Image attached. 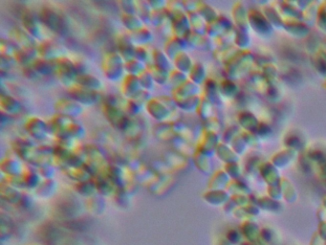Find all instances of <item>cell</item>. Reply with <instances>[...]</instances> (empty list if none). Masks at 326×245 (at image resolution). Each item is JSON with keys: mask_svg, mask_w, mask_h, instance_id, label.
I'll list each match as a JSON object with an SVG mask.
<instances>
[{"mask_svg": "<svg viewBox=\"0 0 326 245\" xmlns=\"http://www.w3.org/2000/svg\"><path fill=\"white\" fill-rule=\"evenodd\" d=\"M38 18L40 19L41 23L49 31H52L56 34L64 35L69 31L68 22L64 15H62V13L58 12L52 7H42L38 13Z\"/></svg>", "mask_w": 326, "mask_h": 245, "instance_id": "6da1fadb", "label": "cell"}, {"mask_svg": "<svg viewBox=\"0 0 326 245\" xmlns=\"http://www.w3.org/2000/svg\"><path fill=\"white\" fill-rule=\"evenodd\" d=\"M124 64L125 61L119 53H106L102 62V68L106 79L112 81L124 79L125 73Z\"/></svg>", "mask_w": 326, "mask_h": 245, "instance_id": "7a4b0ae2", "label": "cell"}, {"mask_svg": "<svg viewBox=\"0 0 326 245\" xmlns=\"http://www.w3.org/2000/svg\"><path fill=\"white\" fill-rule=\"evenodd\" d=\"M55 64H56L55 75L57 76V78L63 87L69 88L73 87L74 85H76L78 73L76 70L74 61H71L67 57H64L55 61Z\"/></svg>", "mask_w": 326, "mask_h": 245, "instance_id": "3957f363", "label": "cell"}, {"mask_svg": "<svg viewBox=\"0 0 326 245\" xmlns=\"http://www.w3.org/2000/svg\"><path fill=\"white\" fill-rule=\"evenodd\" d=\"M103 113L105 115L107 122L109 123L114 129L123 133L127 130L132 118L125 113L122 107L106 105V104L103 105Z\"/></svg>", "mask_w": 326, "mask_h": 245, "instance_id": "277c9868", "label": "cell"}, {"mask_svg": "<svg viewBox=\"0 0 326 245\" xmlns=\"http://www.w3.org/2000/svg\"><path fill=\"white\" fill-rule=\"evenodd\" d=\"M21 22L24 30L31 35H33L35 39L44 42L49 38L46 37V27L41 23L38 15L30 10H24L21 14Z\"/></svg>", "mask_w": 326, "mask_h": 245, "instance_id": "5b68a950", "label": "cell"}, {"mask_svg": "<svg viewBox=\"0 0 326 245\" xmlns=\"http://www.w3.org/2000/svg\"><path fill=\"white\" fill-rule=\"evenodd\" d=\"M67 91L69 98L78 102L83 107L96 105L102 99L100 91L82 88L78 85H74L73 87L67 88Z\"/></svg>", "mask_w": 326, "mask_h": 245, "instance_id": "8992f818", "label": "cell"}, {"mask_svg": "<svg viewBox=\"0 0 326 245\" xmlns=\"http://www.w3.org/2000/svg\"><path fill=\"white\" fill-rule=\"evenodd\" d=\"M79 151L83 154L85 161L92 163L97 167L99 172H103L106 167L108 166L107 157L103 149L99 148L96 145L86 144L79 148Z\"/></svg>", "mask_w": 326, "mask_h": 245, "instance_id": "52a82bcc", "label": "cell"}, {"mask_svg": "<svg viewBox=\"0 0 326 245\" xmlns=\"http://www.w3.org/2000/svg\"><path fill=\"white\" fill-rule=\"evenodd\" d=\"M36 50L38 54V58L44 59L47 61H55L64 57H67L66 49L62 45L55 43L51 39L40 42Z\"/></svg>", "mask_w": 326, "mask_h": 245, "instance_id": "ba28073f", "label": "cell"}, {"mask_svg": "<svg viewBox=\"0 0 326 245\" xmlns=\"http://www.w3.org/2000/svg\"><path fill=\"white\" fill-rule=\"evenodd\" d=\"M9 39L17 44L20 49L37 48L38 40L20 27H14L9 31Z\"/></svg>", "mask_w": 326, "mask_h": 245, "instance_id": "9c48e42d", "label": "cell"}, {"mask_svg": "<svg viewBox=\"0 0 326 245\" xmlns=\"http://www.w3.org/2000/svg\"><path fill=\"white\" fill-rule=\"evenodd\" d=\"M56 113L76 118L83 112V106L71 98H61L54 104Z\"/></svg>", "mask_w": 326, "mask_h": 245, "instance_id": "30bf717a", "label": "cell"}, {"mask_svg": "<svg viewBox=\"0 0 326 245\" xmlns=\"http://www.w3.org/2000/svg\"><path fill=\"white\" fill-rule=\"evenodd\" d=\"M56 213L60 218L72 219L78 218L82 212V206L79 201H76L75 198H65V200H61L57 204L55 208Z\"/></svg>", "mask_w": 326, "mask_h": 245, "instance_id": "8fae6325", "label": "cell"}, {"mask_svg": "<svg viewBox=\"0 0 326 245\" xmlns=\"http://www.w3.org/2000/svg\"><path fill=\"white\" fill-rule=\"evenodd\" d=\"M25 131L35 140H44L48 134V124L39 117H30L25 123Z\"/></svg>", "mask_w": 326, "mask_h": 245, "instance_id": "7c38bea8", "label": "cell"}, {"mask_svg": "<svg viewBox=\"0 0 326 245\" xmlns=\"http://www.w3.org/2000/svg\"><path fill=\"white\" fill-rule=\"evenodd\" d=\"M171 23V31L174 36L185 38L191 31V23L185 12H180L174 14L170 20Z\"/></svg>", "mask_w": 326, "mask_h": 245, "instance_id": "4fadbf2b", "label": "cell"}, {"mask_svg": "<svg viewBox=\"0 0 326 245\" xmlns=\"http://www.w3.org/2000/svg\"><path fill=\"white\" fill-rule=\"evenodd\" d=\"M146 109L150 116L158 123L168 122L170 117V110L164 105L158 97L152 98L146 105Z\"/></svg>", "mask_w": 326, "mask_h": 245, "instance_id": "5bb4252c", "label": "cell"}, {"mask_svg": "<svg viewBox=\"0 0 326 245\" xmlns=\"http://www.w3.org/2000/svg\"><path fill=\"white\" fill-rule=\"evenodd\" d=\"M162 160L165 162V164L168 167L170 171H180L185 168L188 162L185 155L174 149L167 150L163 154Z\"/></svg>", "mask_w": 326, "mask_h": 245, "instance_id": "9a60e30c", "label": "cell"}, {"mask_svg": "<svg viewBox=\"0 0 326 245\" xmlns=\"http://www.w3.org/2000/svg\"><path fill=\"white\" fill-rule=\"evenodd\" d=\"M174 184L171 173L157 175L149 183V190L152 193H162L169 191V187Z\"/></svg>", "mask_w": 326, "mask_h": 245, "instance_id": "2e32d148", "label": "cell"}, {"mask_svg": "<svg viewBox=\"0 0 326 245\" xmlns=\"http://www.w3.org/2000/svg\"><path fill=\"white\" fill-rule=\"evenodd\" d=\"M0 108H1V112L7 114L9 116H14V115H18L21 111L22 106L15 97L9 94L1 93Z\"/></svg>", "mask_w": 326, "mask_h": 245, "instance_id": "e0dca14e", "label": "cell"}, {"mask_svg": "<svg viewBox=\"0 0 326 245\" xmlns=\"http://www.w3.org/2000/svg\"><path fill=\"white\" fill-rule=\"evenodd\" d=\"M187 47H188V44H187L185 38H181V37H177V36L172 35L166 42L163 51L167 54V56L171 61H173V59L179 53L184 52V50Z\"/></svg>", "mask_w": 326, "mask_h": 245, "instance_id": "ac0fdd59", "label": "cell"}, {"mask_svg": "<svg viewBox=\"0 0 326 245\" xmlns=\"http://www.w3.org/2000/svg\"><path fill=\"white\" fill-rule=\"evenodd\" d=\"M141 89H143L139 81V78L133 75H125L122 79L121 90L125 99H131L135 96Z\"/></svg>", "mask_w": 326, "mask_h": 245, "instance_id": "d6986e66", "label": "cell"}, {"mask_svg": "<svg viewBox=\"0 0 326 245\" xmlns=\"http://www.w3.org/2000/svg\"><path fill=\"white\" fill-rule=\"evenodd\" d=\"M118 53L123 57L124 61H131L135 59L136 46L132 44L128 35H121L117 40Z\"/></svg>", "mask_w": 326, "mask_h": 245, "instance_id": "ffe728a7", "label": "cell"}, {"mask_svg": "<svg viewBox=\"0 0 326 245\" xmlns=\"http://www.w3.org/2000/svg\"><path fill=\"white\" fill-rule=\"evenodd\" d=\"M92 180L95 184L98 193L102 195H111L116 190V186L112 181L103 173H99L97 175L92 177Z\"/></svg>", "mask_w": 326, "mask_h": 245, "instance_id": "44dd1931", "label": "cell"}, {"mask_svg": "<svg viewBox=\"0 0 326 245\" xmlns=\"http://www.w3.org/2000/svg\"><path fill=\"white\" fill-rule=\"evenodd\" d=\"M0 169L5 175H22L25 170L19 160L11 157L4 158L1 161Z\"/></svg>", "mask_w": 326, "mask_h": 245, "instance_id": "7402d4cb", "label": "cell"}, {"mask_svg": "<svg viewBox=\"0 0 326 245\" xmlns=\"http://www.w3.org/2000/svg\"><path fill=\"white\" fill-rule=\"evenodd\" d=\"M128 36L136 47L138 46L146 47L147 45L151 44L154 38L152 32L147 27H143L142 29L129 33Z\"/></svg>", "mask_w": 326, "mask_h": 245, "instance_id": "603a6c76", "label": "cell"}, {"mask_svg": "<svg viewBox=\"0 0 326 245\" xmlns=\"http://www.w3.org/2000/svg\"><path fill=\"white\" fill-rule=\"evenodd\" d=\"M153 134L159 140L168 142V143L176 136L172 131L170 121L158 123L157 125H155L153 129Z\"/></svg>", "mask_w": 326, "mask_h": 245, "instance_id": "cb8c5ba5", "label": "cell"}, {"mask_svg": "<svg viewBox=\"0 0 326 245\" xmlns=\"http://www.w3.org/2000/svg\"><path fill=\"white\" fill-rule=\"evenodd\" d=\"M76 85L91 90H96V91H100V89L103 88L102 80L96 76L89 73L78 75L76 79Z\"/></svg>", "mask_w": 326, "mask_h": 245, "instance_id": "d4e9b609", "label": "cell"}, {"mask_svg": "<svg viewBox=\"0 0 326 245\" xmlns=\"http://www.w3.org/2000/svg\"><path fill=\"white\" fill-rule=\"evenodd\" d=\"M37 58H38V54L36 48L19 49L15 56V59L18 62V64L21 65L22 67L31 66Z\"/></svg>", "mask_w": 326, "mask_h": 245, "instance_id": "484cf974", "label": "cell"}, {"mask_svg": "<svg viewBox=\"0 0 326 245\" xmlns=\"http://www.w3.org/2000/svg\"><path fill=\"white\" fill-rule=\"evenodd\" d=\"M0 190L2 199L11 204H18L22 197V193L19 192V190L5 182L1 183Z\"/></svg>", "mask_w": 326, "mask_h": 245, "instance_id": "4316f807", "label": "cell"}, {"mask_svg": "<svg viewBox=\"0 0 326 245\" xmlns=\"http://www.w3.org/2000/svg\"><path fill=\"white\" fill-rule=\"evenodd\" d=\"M58 189V183L54 179H44L35 189L37 196L41 198H50L52 197Z\"/></svg>", "mask_w": 326, "mask_h": 245, "instance_id": "83f0119b", "label": "cell"}, {"mask_svg": "<svg viewBox=\"0 0 326 245\" xmlns=\"http://www.w3.org/2000/svg\"><path fill=\"white\" fill-rule=\"evenodd\" d=\"M198 93V87L191 79H188L185 84L172 90V97L174 98H188L196 96Z\"/></svg>", "mask_w": 326, "mask_h": 245, "instance_id": "f1b7e54d", "label": "cell"}, {"mask_svg": "<svg viewBox=\"0 0 326 245\" xmlns=\"http://www.w3.org/2000/svg\"><path fill=\"white\" fill-rule=\"evenodd\" d=\"M62 173L66 175L68 178L72 179L73 181L78 182H82V181H87L92 179V176L89 175L88 173L81 167V168H69L66 167L62 170Z\"/></svg>", "mask_w": 326, "mask_h": 245, "instance_id": "f546056e", "label": "cell"}, {"mask_svg": "<svg viewBox=\"0 0 326 245\" xmlns=\"http://www.w3.org/2000/svg\"><path fill=\"white\" fill-rule=\"evenodd\" d=\"M171 61H172L168 58L167 54L160 49H154L151 53V63L169 72L172 70L173 63Z\"/></svg>", "mask_w": 326, "mask_h": 245, "instance_id": "4dcf8cb0", "label": "cell"}, {"mask_svg": "<svg viewBox=\"0 0 326 245\" xmlns=\"http://www.w3.org/2000/svg\"><path fill=\"white\" fill-rule=\"evenodd\" d=\"M147 70L149 71L150 75L152 76V78L154 79L155 84L160 85V86H164L167 85L168 83V78H169V71L166 70L164 68H161L157 65L153 64V63H150L147 65Z\"/></svg>", "mask_w": 326, "mask_h": 245, "instance_id": "1f68e13d", "label": "cell"}, {"mask_svg": "<svg viewBox=\"0 0 326 245\" xmlns=\"http://www.w3.org/2000/svg\"><path fill=\"white\" fill-rule=\"evenodd\" d=\"M32 66L40 76H51L56 72L55 61H47L41 58H37Z\"/></svg>", "mask_w": 326, "mask_h": 245, "instance_id": "d6a6232c", "label": "cell"}, {"mask_svg": "<svg viewBox=\"0 0 326 245\" xmlns=\"http://www.w3.org/2000/svg\"><path fill=\"white\" fill-rule=\"evenodd\" d=\"M172 63L177 70L184 72V73H190L192 70L194 64L191 57L184 51V52L179 53L176 57L173 59Z\"/></svg>", "mask_w": 326, "mask_h": 245, "instance_id": "836d02e7", "label": "cell"}, {"mask_svg": "<svg viewBox=\"0 0 326 245\" xmlns=\"http://www.w3.org/2000/svg\"><path fill=\"white\" fill-rule=\"evenodd\" d=\"M121 21H122L123 25L125 27V29L129 31V33L135 32L139 29H142L143 27H145L144 22L137 15L123 13L121 16Z\"/></svg>", "mask_w": 326, "mask_h": 245, "instance_id": "e575fe53", "label": "cell"}, {"mask_svg": "<svg viewBox=\"0 0 326 245\" xmlns=\"http://www.w3.org/2000/svg\"><path fill=\"white\" fill-rule=\"evenodd\" d=\"M136 4V15L140 18L144 24H150V18L152 15V9L149 1H135Z\"/></svg>", "mask_w": 326, "mask_h": 245, "instance_id": "d590c367", "label": "cell"}, {"mask_svg": "<svg viewBox=\"0 0 326 245\" xmlns=\"http://www.w3.org/2000/svg\"><path fill=\"white\" fill-rule=\"evenodd\" d=\"M175 103L179 109H182L184 111H194V109L198 108L200 105L199 98L197 96L188 97V98H174Z\"/></svg>", "mask_w": 326, "mask_h": 245, "instance_id": "8d00e7d4", "label": "cell"}, {"mask_svg": "<svg viewBox=\"0 0 326 245\" xmlns=\"http://www.w3.org/2000/svg\"><path fill=\"white\" fill-rule=\"evenodd\" d=\"M74 189L79 194L84 196V197H87V198L93 196L94 193L97 192L95 184H94L92 179L75 184Z\"/></svg>", "mask_w": 326, "mask_h": 245, "instance_id": "74e56055", "label": "cell"}, {"mask_svg": "<svg viewBox=\"0 0 326 245\" xmlns=\"http://www.w3.org/2000/svg\"><path fill=\"white\" fill-rule=\"evenodd\" d=\"M22 177L25 181L27 188L29 189H36L37 186L41 183V176L38 174L37 170H32V169H25Z\"/></svg>", "mask_w": 326, "mask_h": 245, "instance_id": "f35d334b", "label": "cell"}, {"mask_svg": "<svg viewBox=\"0 0 326 245\" xmlns=\"http://www.w3.org/2000/svg\"><path fill=\"white\" fill-rule=\"evenodd\" d=\"M124 69L127 75H133L138 77L143 72L147 70V63L133 59L131 61H125Z\"/></svg>", "mask_w": 326, "mask_h": 245, "instance_id": "ab89813d", "label": "cell"}, {"mask_svg": "<svg viewBox=\"0 0 326 245\" xmlns=\"http://www.w3.org/2000/svg\"><path fill=\"white\" fill-rule=\"evenodd\" d=\"M86 209L94 215H101L105 210V201L99 196H91L87 198L86 201Z\"/></svg>", "mask_w": 326, "mask_h": 245, "instance_id": "60d3db41", "label": "cell"}, {"mask_svg": "<svg viewBox=\"0 0 326 245\" xmlns=\"http://www.w3.org/2000/svg\"><path fill=\"white\" fill-rule=\"evenodd\" d=\"M188 80L187 74L184 72L177 70V69H172L169 72V78H168V85L172 87L173 89L179 88L183 84H185Z\"/></svg>", "mask_w": 326, "mask_h": 245, "instance_id": "b9f144b4", "label": "cell"}, {"mask_svg": "<svg viewBox=\"0 0 326 245\" xmlns=\"http://www.w3.org/2000/svg\"><path fill=\"white\" fill-rule=\"evenodd\" d=\"M144 106L145 105H142L133 99H126L123 108H124V112L127 114L129 117L135 118L136 116H138L139 114L141 113Z\"/></svg>", "mask_w": 326, "mask_h": 245, "instance_id": "7bdbcfd3", "label": "cell"}, {"mask_svg": "<svg viewBox=\"0 0 326 245\" xmlns=\"http://www.w3.org/2000/svg\"><path fill=\"white\" fill-rule=\"evenodd\" d=\"M20 48L18 47L17 44H14L12 40L1 38L0 40V53L1 55L4 56H9V57H15L16 54L18 53Z\"/></svg>", "mask_w": 326, "mask_h": 245, "instance_id": "ee69618b", "label": "cell"}, {"mask_svg": "<svg viewBox=\"0 0 326 245\" xmlns=\"http://www.w3.org/2000/svg\"><path fill=\"white\" fill-rule=\"evenodd\" d=\"M170 124H171L172 131L175 135L179 136V137H182L185 141L189 140L190 129L187 127L185 123L182 122L180 120H176V121H170Z\"/></svg>", "mask_w": 326, "mask_h": 245, "instance_id": "f6af8a7d", "label": "cell"}, {"mask_svg": "<svg viewBox=\"0 0 326 245\" xmlns=\"http://www.w3.org/2000/svg\"><path fill=\"white\" fill-rule=\"evenodd\" d=\"M85 129L84 127L80 124V123L75 122L73 123L69 127V130H68V134H69V137L74 139V140H79V139H82L84 136H85Z\"/></svg>", "mask_w": 326, "mask_h": 245, "instance_id": "bcb514c9", "label": "cell"}, {"mask_svg": "<svg viewBox=\"0 0 326 245\" xmlns=\"http://www.w3.org/2000/svg\"><path fill=\"white\" fill-rule=\"evenodd\" d=\"M114 200L121 207H126L129 204V193L124 188H116L114 193Z\"/></svg>", "mask_w": 326, "mask_h": 245, "instance_id": "7dc6e473", "label": "cell"}, {"mask_svg": "<svg viewBox=\"0 0 326 245\" xmlns=\"http://www.w3.org/2000/svg\"><path fill=\"white\" fill-rule=\"evenodd\" d=\"M169 21L168 19V17L166 15L165 10L162 11H153L152 15H151V18H150V24L152 26L162 27L166 22Z\"/></svg>", "mask_w": 326, "mask_h": 245, "instance_id": "c3c4849f", "label": "cell"}, {"mask_svg": "<svg viewBox=\"0 0 326 245\" xmlns=\"http://www.w3.org/2000/svg\"><path fill=\"white\" fill-rule=\"evenodd\" d=\"M138 78H139V81H140V85H141L143 89L148 90L150 92L154 89L155 81L149 71L146 70L145 72H143L141 75L138 76Z\"/></svg>", "mask_w": 326, "mask_h": 245, "instance_id": "681fc988", "label": "cell"}, {"mask_svg": "<svg viewBox=\"0 0 326 245\" xmlns=\"http://www.w3.org/2000/svg\"><path fill=\"white\" fill-rule=\"evenodd\" d=\"M205 76V71L203 68L202 65L200 63H195L192 68V70L190 71L189 73V77L192 81H194V84L198 85L202 81Z\"/></svg>", "mask_w": 326, "mask_h": 245, "instance_id": "f907efd6", "label": "cell"}, {"mask_svg": "<svg viewBox=\"0 0 326 245\" xmlns=\"http://www.w3.org/2000/svg\"><path fill=\"white\" fill-rule=\"evenodd\" d=\"M5 183L9 184L18 190H23L27 188L22 175H5Z\"/></svg>", "mask_w": 326, "mask_h": 245, "instance_id": "816d5d0a", "label": "cell"}, {"mask_svg": "<svg viewBox=\"0 0 326 245\" xmlns=\"http://www.w3.org/2000/svg\"><path fill=\"white\" fill-rule=\"evenodd\" d=\"M188 17L190 19V23H191V28L193 29V32L196 33V34H201L202 31L203 22L202 19L200 18V15L197 14L196 12L194 13H190L188 14Z\"/></svg>", "mask_w": 326, "mask_h": 245, "instance_id": "f5cc1de1", "label": "cell"}, {"mask_svg": "<svg viewBox=\"0 0 326 245\" xmlns=\"http://www.w3.org/2000/svg\"><path fill=\"white\" fill-rule=\"evenodd\" d=\"M18 62L16 61L15 57H9V56H4L1 55L0 57V69L1 72H7L9 73L11 69H13Z\"/></svg>", "mask_w": 326, "mask_h": 245, "instance_id": "db71d44e", "label": "cell"}, {"mask_svg": "<svg viewBox=\"0 0 326 245\" xmlns=\"http://www.w3.org/2000/svg\"><path fill=\"white\" fill-rule=\"evenodd\" d=\"M135 59L142 61V62L147 63V65H148L150 63V61H151V54L149 53L146 47L138 46V47H136V50H135Z\"/></svg>", "mask_w": 326, "mask_h": 245, "instance_id": "11a10c76", "label": "cell"}, {"mask_svg": "<svg viewBox=\"0 0 326 245\" xmlns=\"http://www.w3.org/2000/svg\"><path fill=\"white\" fill-rule=\"evenodd\" d=\"M118 4H119L120 8L123 11L124 14L136 15V4H135V1L123 0V1H119Z\"/></svg>", "mask_w": 326, "mask_h": 245, "instance_id": "9f6ffc18", "label": "cell"}, {"mask_svg": "<svg viewBox=\"0 0 326 245\" xmlns=\"http://www.w3.org/2000/svg\"><path fill=\"white\" fill-rule=\"evenodd\" d=\"M133 100L137 101L138 103H140L142 105H146L149 101H150L152 99L151 97V94H150V91L148 90H145V89H141L135 96L131 98Z\"/></svg>", "mask_w": 326, "mask_h": 245, "instance_id": "6f0895ef", "label": "cell"}, {"mask_svg": "<svg viewBox=\"0 0 326 245\" xmlns=\"http://www.w3.org/2000/svg\"><path fill=\"white\" fill-rule=\"evenodd\" d=\"M39 175L44 179H53L55 175V167L53 165L40 167L37 169Z\"/></svg>", "mask_w": 326, "mask_h": 245, "instance_id": "680465c9", "label": "cell"}, {"mask_svg": "<svg viewBox=\"0 0 326 245\" xmlns=\"http://www.w3.org/2000/svg\"><path fill=\"white\" fill-rule=\"evenodd\" d=\"M160 101L168 107V109L170 110V112H174L176 111L178 106H177L175 100L173 99L172 96H168V95H163V96L158 97Z\"/></svg>", "mask_w": 326, "mask_h": 245, "instance_id": "91938a15", "label": "cell"}, {"mask_svg": "<svg viewBox=\"0 0 326 245\" xmlns=\"http://www.w3.org/2000/svg\"><path fill=\"white\" fill-rule=\"evenodd\" d=\"M22 74L26 79H30V80H36L39 79L41 76L35 71V68L31 65V66H27V67H22Z\"/></svg>", "mask_w": 326, "mask_h": 245, "instance_id": "94428289", "label": "cell"}, {"mask_svg": "<svg viewBox=\"0 0 326 245\" xmlns=\"http://www.w3.org/2000/svg\"><path fill=\"white\" fill-rule=\"evenodd\" d=\"M149 3L152 11H162L166 9L168 6V1L164 0H151L149 1Z\"/></svg>", "mask_w": 326, "mask_h": 245, "instance_id": "6125c7cd", "label": "cell"}, {"mask_svg": "<svg viewBox=\"0 0 326 245\" xmlns=\"http://www.w3.org/2000/svg\"><path fill=\"white\" fill-rule=\"evenodd\" d=\"M56 145L62 146V147L66 148V149H73V148L75 147V140L74 139H71V138L59 139V140H57V144Z\"/></svg>", "mask_w": 326, "mask_h": 245, "instance_id": "be15d7a7", "label": "cell"}, {"mask_svg": "<svg viewBox=\"0 0 326 245\" xmlns=\"http://www.w3.org/2000/svg\"><path fill=\"white\" fill-rule=\"evenodd\" d=\"M183 5H184V9H185L187 14L194 13L198 8V3H195L193 1H183Z\"/></svg>", "mask_w": 326, "mask_h": 245, "instance_id": "e7e4bbea", "label": "cell"}, {"mask_svg": "<svg viewBox=\"0 0 326 245\" xmlns=\"http://www.w3.org/2000/svg\"><path fill=\"white\" fill-rule=\"evenodd\" d=\"M75 62V67L78 75H82V74H86L87 70H86V66L84 65V63H82L81 61H74Z\"/></svg>", "mask_w": 326, "mask_h": 245, "instance_id": "03108f58", "label": "cell"}]
</instances>
